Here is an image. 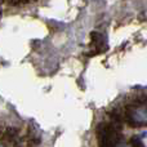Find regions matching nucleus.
Wrapping results in <instances>:
<instances>
[{
    "mask_svg": "<svg viewBox=\"0 0 147 147\" xmlns=\"http://www.w3.org/2000/svg\"><path fill=\"white\" fill-rule=\"evenodd\" d=\"M90 38H92V49L93 51L90 52V56L92 54H97V53H102V52L106 51V40H105V36L99 32H93L90 34Z\"/></svg>",
    "mask_w": 147,
    "mask_h": 147,
    "instance_id": "obj_3",
    "label": "nucleus"
},
{
    "mask_svg": "<svg viewBox=\"0 0 147 147\" xmlns=\"http://www.w3.org/2000/svg\"><path fill=\"white\" fill-rule=\"evenodd\" d=\"M120 128L112 123H101L97 125L96 134L99 147H116L121 142Z\"/></svg>",
    "mask_w": 147,
    "mask_h": 147,
    "instance_id": "obj_1",
    "label": "nucleus"
},
{
    "mask_svg": "<svg viewBox=\"0 0 147 147\" xmlns=\"http://www.w3.org/2000/svg\"><path fill=\"white\" fill-rule=\"evenodd\" d=\"M116 147H132V146H130V143H129V145H125V143L120 142V143H119V145H117Z\"/></svg>",
    "mask_w": 147,
    "mask_h": 147,
    "instance_id": "obj_5",
    "label": "nucleus"
},
{
    "mask_svg": "<svg viewBox=\"0 0 147 147\" xmlns=\"http://www.w3.org/2000/svg\"><path fill=\"white\" fill-rule=\"evenodd\" d=\"M128 124L132 127H146L147 125V102L136 103L133 102L124 111Z\"/></svg>",
    "mask_w": 147,
    "mask_h": 147,
    "instance_id": "obj_2",
    "label": "nucleus"
},
{
    "mask_svg": "<svg viewBox=\"0 0 147 147\" xmlns=\"http://www.w3.org/2000/svg\"><path fill=\"white\" fill-rule=\"evenodd\" d=\"M3 141H5L7 143H9L10 146L17 145L20 141V130L16 128H5L4 133H3Z\"/></svg>",
    "mask_w": 147,
    "mask_h": 147,
    "instance_id": "obj_4",
    "label": "nucleus"
}]
</instances>
